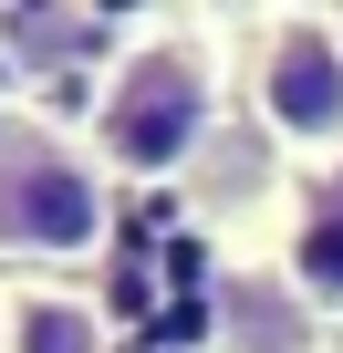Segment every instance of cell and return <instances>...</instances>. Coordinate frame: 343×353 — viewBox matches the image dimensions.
<instances>
[{
  "instance_id": "52a82bcc",
  "label": "cell",
  "mask_w": 343,
  "mask_h": 353,
  "mask_svg": "<svg viewBox=\"0 0 343 353\" xmlns=\"http://www.w3.org/2000/svg\"><path fill=\"white\" fill-rule=\"evenodd\" d=\"M291 270H302V291H312V301H343V208H312V219H302Z\"/></svg>"
},
{
  "instance_id": "7a4b0ae2",
  "label": "cell",
  "mask_w": 343,
  "mask_h": 353,
  "mask_svg": "<svg viewBox=\"0 0 343 353\" xmlns=\"http://www.w3.org/2000/svg\"><path fill=\"white\" fill-rule=\"evenodd\" d=\"M0 250L21 260L104 250V176L63 145H0Z\"/></svg>"
},
{
  "instance_id": "8992f818",
  "label": "cell",
  "mask_w": 343,
  "mask_h": 353,
  "mask_svg": "<svg viewBox=\"0 0 343 353\" xmlns=\"http://www.w3.org/2000/svg\"><path fill=\"white\" fill-rule=\"evenodd\" d=\"M104 42V11H11V52L21 63H73Z\"/></svg>"
},
{
  "instance_id": "277c9868",
  "label": "cell",
  "mask_w": 343,
  "mask_h": 353,
  "mask_svg": "<svg viewBox=\"0 0 343 353\" xmlns=\"http://www.w3.org/2000/svg\"><path fill=\"white\" fill-rule=\"evenodd\" d=\"M11 353H104V322H94V301H73V291H32V301L11 312Z\"/></svg>"
},
{
  "instance_id": "5b68a950",
  "label": "cell",
  "mask_w": 343,
  "mask_h": 353,
  "mask_svg": "<svg viewBox=\"0 0 343 353\" xmlns=\"http://www.w3.org/2000/svg\"><path fill=\"white\" fill-rule=\"evenodd\" d=\"M219 312H229V343H239V353H312L302 312H291V301L271 312V291H260V281H239V291H229Z\"/></svg>"
},
{
  "instance_id": "3957f363",
  "label": "cell",
  "mask_w": 343,
  "mask_h": 353,
  "mask_svg": "<svg viewBox=\"0 0 343 353\" xmlns=\"http://www.w3.org/2000/svg\"><path fill=\"white\" fill-rule=\"evenodd\" d=\"M260 114L302 156L343 145V32L333 21H281L271 32V52H260Z\"/></svg>"
},
{
  "instance_id": "6da1fadb",
  "label": "cell",
  "mask_w": 343,
  "mask_h": 353,
  "mask_svg": "<svg viewBox=\"0 0 343 353\" xmlns=\"http://www.w3.org/2000/svg\"><path fill=\"white\" fill-rule=\"evenodd\" d=\"M208 114H219V63H208L198 42H146V52H125V73L104 83L94 145H104L125 176H177V166L198 156Z\"/></svg>"
}]
</instances>
